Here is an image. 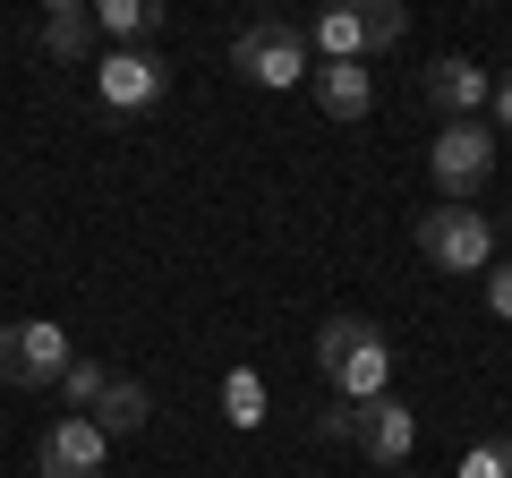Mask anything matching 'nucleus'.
<instances>
[{
    "instance_id": "f257e3e1",
    "label": "nucleus",
    "mask_w": 512,
    "mask_h": 478,
    "mask_svg": "<svg viewBox=\"0 0 512 478\" xmlns=\"http://www.w3.org/2000/svg\"><path fill=\"white\" fill-rule=\"evenodd\" d=\"M316 376H325L350 410L376 402V393H393V342H384V325L376 316H325V325H316Z\"/></svg>"
},
{
    "instance_id": "f03ea898",
    "label": "nucleus",
    "mask_w": 512,
    "mask_h": 478,
    "mask_svg": "<svg viewBox=\"0 0 512 478\" xmlns=\"http://www.w3.org/2000/svg\"><path fill=\"white\" fill-rule=\"evenodd\" d=\"M495 180V129L487 120H444L436 137H427V188H436L444 205H478Z\"/></svg>"
},
{
    "instance_id": "7ed1b4c3",
    "label": "nucleus",
    "mask_w": 512,
    "mask_h": 478,
    "mask_svg": "<svg viewBox=\"0 0 512 478\" xmlns=\"http://www.w3.org/2000/svg\"><path fill=\"white\" fill-rule=\"evenodd\" d=\"M231 69L248 77V86H265V94H291L299 77L316 69V52H308V35H299L291 18H248L231 35Z\"/></svg>"
},
{
    "instance_id": "20e7f679",
    "label": "nucleus",
    "mask_w": 512,
    "mask_h": 478,
    "mask_svg": "<svg viewBox=\"0 0 512 478\" xmlns=\"http://www.w3.org/2000/svg\"><path fill=\"white\" fill-rule=\"evenodd\" d=\"M402 35H410L402 0H359V9H325L308 26V52L316 60H367V52H393Z\"/></svg>"
},
{
    "instance_id": "39448f33",
    "label": "nucleus",
    "mask_w": 512,
    "mask_h": 478,
    "mask_svg": "<svg viewBox=\"0 0 512 478\" xmlns=\"http://www.w3.org/2000/svg\"><path fill=\"white\" fill-rule=\"evenodd\" d=\"M419 257L436 274H487L495 265V222L478 205H427L419 214Z\"/></svg>"
},
{
    "instance_id": "423d86ee",
    "label": "nucleus",
    "mask_w": 512,
    "mask_h": 478,
    "mask_svg": "<svg viewBox=\"0 0 512 478\" xmlns=\"http://www.w3.org/2000/svg\"><path fill=\"white\" fill-rule=\"evenodd\" d=\"M77 359V342L52 325V316H18V325H0V385H18V393H43L60 385Z\"/></svg>"
},
{
    "instance_id": "0eeeda50",
    "label": "nucleus",
    "mask_w": 512,
    "mask_h": 478,
    "mask_svg": "<svg viewBox=\"0 0 512 478\" xmlns=\"http://www.w3.org/2000/svg\"><path fill=\"white\" fill-rule=\"evenodd\" d=\"M350 444H359L376 470H402V461L419 453V410H410L402 393H376V402L350 410Z\"/></svg>"
},
{
    "instance_id": "6e6552de",
    "label": "nucleus",
    "mask_w": 512,
    "mask_h": 478,
    "mask_svg": "<svg viewBox=\"0 0 512 478\" xmlns=\"http://www.w3.org/2000/svg\"><path fill=\"white\" fill-rule=\"evenodd\" d=\"M94 94H103L111 111H146V103L171 94V69H163V52H120V43H111V52L94 60Z\"/></svg>"
},
{
    "instance_id": "1a4fd4ad",
    "label": "nucleus",
    "mask_w": 512,
    "mask_h": 478,
    "mask_svg": "<svg viewBox=\"0 0 512 478\" xmlns=\"http://www.w3.org/2000/svg\"><path fill=\"white\" fill-rule=\"evenodd\" d=\"M419 94H427V111L436 120H478L487 111V94H495V77L478 69V60H461V52H436L419 69Z\"/></svg>"
},
{
    "instance_id": "9d476101",
    "label": "nucleus",
    "mask_w": 512,
    "mask_h": 478,
    "mask_svg": "<svg viewBox=\"0 0 512 478\" xmlns=\"http://www.w3.org/2000/svg\"><path fill=\"white\" fill-rule=\"evenodd\" d=\"M103 461H111V436L94 419H77V410H69V419H52V427H43V444H35V470L43 478H103Z\"/></svg>"
},
{
    "instance_id": "9b49d317",
    "label": "nucleus",
    "mask_w": 512,
    "mask_h": 478,
    "mask_svg": "<svg viewBox=\"0 0 512 478\" xmlns=\"http://www.w3.org/2000/svg\"><path fill=\"white\" fill-rule=\"evenodd\" d=\"M308 86H316V103H325L333 120H367V103H376V77H367V60H316Z\"/></svg>"
},
{
    "instance_id": "f8f14e48",
    "label": "nucleus",
    "mask_w": 512,
    "mask_h": 478,
    "mask_svg": "<svg viewBox=\"0 0 512 478\" xmlns=\"http://www.w3.org/2000/svg\"><path fill=\"white\" fill-rule=\"evenodd\" d=\"M86 419L103 427L111 444H120V436H146V427H154V393L137 385V376H111V385H103V402H94Z\"/></svg>"
},
{
    "instance_id": "ddd939ff",
    "label": "nucleus",
    "mask_w": 512,
    "mask_h": 478,
    "mask_svg": "<svg viewBox=\"0 0 512 478\" xmlns=\"http://www.w3.org/2000/svg\"><path fill=\"white\" fill-rule=\"evenodd\" d=\"M94 35H111L120 52H146V35H163V0H94Z\"/></svg>"
},
{
    "instance_id": "4468645a",
    "label": "nucleus",
    "mask_w": 512,
    "mask_h": 478,
    "mask_svg": "<svg viewBox=\"0 0 512 478\" xmlns=\"http://www.w3.org/2000/svg\"><path fill=\"white\" fill-rule=\"evenodd\" d=\"M43 52L69 60V69L94 52V9H86V0H52V9H43Z\"/></svg>"
},
{
    "instance_id": "2eb2a0df",
    "label": "nucleus",
    "mask_w": 512,
    "mask_h": 478,
    "mask_svg": "<svg viewBox=\"0 0 512 478\" xmlns=\"http://www.w3.org/2000/svg\"><path fill=\"white\" fill-rule=\"evenodd\" d=\"M103 385H111V368L94 359V350H86V359H69V376H60V393H69V410H77V419H86V410L103 402Z\"/></svg>"
},
{
    "instance_id": "dca6fc26",
    "label": "nucleus",
    "mask_w": 512,
    "mask_h": 478,
    "mask_svg": "<svg viewBox=\"0 0 512 478\" xmlns=\"http://www.w3.org/2000/svg\"><path fill=\"white\" fill-rule=\"evenodd\" d=\"M222 402H231V427H256V419H265V376L231 368V376H222Z\"/></svg>"
},
{
    "instance_id": "f3484780",
    "label": "nucleus",
    "mask_w": 512,
    "mask_h": 478,
    "mask_svg": "<svg viewBox=\"0 0 512 478\" xmlns=\"http://www.w3.org/2000/svg\"><path fill=\"white\" fill-rule=\"evenodd\" d=\"M453 478H512V436H487V444H470Z\"/></svg>"
},
{
    "instance_id": "a211bd4d",
    "label": "nucleus",
    "mask_w": 512,
    "mask_h": 478,
    "mask_svg": "<svg viewBox=\"0 0 512 478\" xmlns=\"http://www.w3.org/2000/svg\"><path fill=\"white\" fill-rule=\"evenodd\" d=\"M487 316H495V325H512V257L487 265Z\"/></svg>"
},
{
    "instance_id": "6ab92c4d",
    "label": "nucleus",
    "mask_w": 512,
    "mask_h": 478,
    "mask_svg": "<svg viewBox=\"0 0 512 478\" xmlns=\"http://www.w3.org/2000/svg\"><path fill=\"white\" fill-rule=\"evenodd\" d=\"M487 103H495V129H504V137H512V69H504V77H495V94H487Z\"/></svg>"
}]
</instances>
